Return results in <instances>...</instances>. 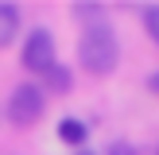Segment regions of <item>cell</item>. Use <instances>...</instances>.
Returning a JSON list of instances; mask_svg holds the SVG:
<instances>
[{
  "label": "cell",
  "instance_id": "6da1fadb",
  "mask_svg": "<svg viewBox=\"0 0 159 155\" xmlns=\"http://www.w3.org/2000/svg\"><path fill=\"white\" fill-rule=\"evenodd\" d=\"M78 62H82V70H89L93 78L113 74L116 62H120L116 31L109 27V23H93V27H85L82 39H78Z\"/></svg>",
  "mask_w": 159,
  "mask_h": 155
},
{
  "label": "cell",
  "instance_id": "7a4b0ae2",
  "mask_svg": "<svg viewBox=\"0 0 159 155\" xmlns=\"http://www.w3.org/2000/svg\"><path fill=\"white\" fill-rule=\"evenodd\" d=\"M43 108H47V93L39 89L35 82H23V85H16L12 89V97H8V120L16 124V128H31V124L43 116Z\"/></svg>",
  "mask_w": 159,
  "mask_h": 155
},
{
  "label": "cell",
  "instance_id": "3957f363",
  "mask_svg": "<svg viewBox=\"0 0 159 155\" xmlns=\"http://www.w3.org/2000/svg\"><path fill=\"white\" fill-rule=\"evenodd\" d=\"M23 70L31 74H47V70L58 62V46H54V35L47 27H35L27 39H23V54H20Z\"/></svg>",
  "mask_w": 159,
  "mask_h": 155
},
{
  "label": "cell",
  "instance_id": "277c9868",
  "mask_svg": "<svg viewBox=\"0 0 159 155\" xmlns=\"http://www.w3.org/2000/svg\"><path fill=\"white\" fill-rule=\"evenodd\" d=\"M85 136H89L85 120H78V116H62V120H58V140H62L66 147L82 151V147H85Z\"/></svg>",
  "mask_w": 159,
  "mask_h": 155
},
{
  "label": "cell",
  "instance_id": "5b68a950",
  "mask_svg": "<svg viewBox=\"0 0 159 155\" xmlns=\"http://www.w3.org/2000/svg\"><path fill=\"white\" fill-rule=\"evenodd\" d=\"M16 35H20V8L0 0V51H4V46H12Z\"/></svg>",
  "mask_w": 159,
  "mask_h": 155
},
{
  "label": "cell",
  "instance_id": "8992f818",
  "mask_svg": "<svg viewBox=\"0 0 159 155\" xmlns=\"http://www.w3.org/2000/svg\"><path fill=\"white\" fill-rule=\"evenodd\" d=\"M43 82L51 85L54 93H70V85H74V70H70V66H62V62H54V66L43 74Z\"/></svg>",
  "mask_w": 159,
  "mask_h": 155
},
{
  "label": "cell",
  "instance_id": "52a82bcc",
  "mask_svg": "<svg viewBox=\"0 0 159 155\" xmlns=\"http://www.w3.org/2000/svg\"><path fill=\"white\" fill-rule=\"evenodd\" d=\"M70 12H74V20H82L85 27H93V23H105V8H101V4H74Z\"/></svg>",
  "mask_w": 159,
  "mask_h": 155
},
{
  "label": "cell",
  "instance_id": "ba28073f",
  "mask_svg": "<svg viewBox=\"0 0 159 155\" xmlns=\"http://www.w3.org/2000/svg\"><path fill=\"white\" fill-rule=\"evenodd\" d=\"M144 31L152 35V43L159 46V4H152V8H144Z\"/></svg>",
  "mask_w": 159,
  "mask_h": 155
},
{
  "label": "cell",
  "instance_id": "9c48e42d",
  "mask_svg": "<svg viewBox=\"0 0 159 155\" xmlns=\"http://www.w3.org/2000/svg\"><path fill=\"white\" fill-rule=\"evenodd\" d=\"M105 155H140V151L128 144V140H113V144L105 147Z\"/></svg>",
  "mask_w": 159,
  "mask_h": 155
},
{
  "label": "cell",
  "instance_id": "30bf717a",
  "mask_svg": "<svg viewBox=\"0 0 159 155\" xmlns=\"http://www.w3.org/2000/svg\"><path fill=\"white\" fill-rule=\"evenodd\" d=\"M148 89H152V93H159V70H155L152 78H148Z\"/></svg>",
  "mask_w": 159,
  "mask_h": 155
},
{
  "label": "cell",
  "instance_id": "8fae6325",
  "mask_svg": "<svg viewBox=\"0 0 159 155\" xmlns=\"http://www.w3.org/2000/svg\"><path fill=\"white\" fill-rule=\"evenodd\" d=\"M74 155H97V151H89V147H82V151H74Z\"/></svg>",
  "mask_w": 159,
  "mask_h": 155
},
{
  "label": "cell",
  "instance_id": "7c38bea8",
  "mask_svg": "<svg viewBox=\"0 0 159 155\" xmlns=\"http://www.w3.org/2000/svg\"><path fill=\"white\" fill-rule=\"evenodd\" d=\"M155 155H159V147H155Z\"/></svg>",
  "mask_w": 159,
  "mask_h": 155
}]
</instances>
